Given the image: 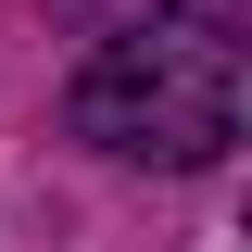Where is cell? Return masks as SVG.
<instances>
[{
    "instance_id": "1",
    "label": "cell",
    "mask_w": 252,
    "mask_h": 252,
    "mask_svg": "<svg viewBox=\"0 0 252 252\" xmlns=\"http://www.w3.org/2000/svg\"><path fill=\"white\" fill-rule=\"evenodd\" d=\"M240 38H227V13H152V26H126L89 51V76H76V139L114 164H164V177H189V164H227L240 152Z\"/></svg>"
}]
</instances>
